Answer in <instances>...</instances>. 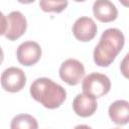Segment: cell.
<instances>
[{
  "label": "cell",
  "instance_id": "obj_9",
  "mask_svg": "<svg viewBox=\"0 0 129 129\" xmlns=\"http://www.w3.org/2000/svg\"><path fill=\"white\" fill-rule=\"evenodd\" d=\"M98 104L94 97L86 94H78L73 101V109L80 117H90L95 114Z\"/></svg>",
  "mask_w": 129,
  "mask_h": 129
},
{
  "label": "cell",
  "instance_id": "obj_12",
  "mask_svg": "<svg viewBox=\"0 0 129 129\" xmlns=\"http://www.w3.org/2000/svg\"><path fill=\"white\" fill-rule=\"evenodd\" d=\"M10 129H38V123L29 114H19L11 120Z\"/></svg>",
  "mask_w": 129,
  "mask_h": 129
},
{
  "label": "cell",
  "instance_id": "obj_11",
  "mask_svg": "<svg viewBox=\"0 0 129 129\" xmlns=\"http://www.w3.org/2000/svg\"><path fill=\"white\" fill-rule=\"evenodd\" d=\"M110 119L117 125H126L129 119V103L126 100H117L108 110Z\"/></svg>",
  "mask_w": 129,
  "mask_h": 129
},
{
  "label": "cell",
  "instance_id": "obj_5",
  "mask_svg": "<svg viewBox=\"0 0 129 129\" xmlns=\"http://www.w3.org/2000/svg\"><path fill=\"white\" fill-rule=\"evenodd\" d=\"M1 86L2 88L10 93H16L21 91L26 84L25 73L16 67L6 69L1 75Z\"/></svg>",
  "mask_w": 129,
  "mask_h": 129
},
{
  "label": "cell",
  "instance_id": "obj_4",
  "mask_svg": "<svg viewBox=\"0 0 129 129\" xmlns=\"http://www.w3.org/2000/svg\"><path fill=\"white\" fill-rule=\"evenodd\" d=\"M58 73L64 83L70 86H77L85 76V68L80 60L69 58L61 63Z\"/></svg>",
  "mask_w": 129,
  "mask_h": 129
},
{
  "label": "cell",
  "instance_id": "obj_2",
  "mask_svg": "<svg viewBox=\"0 0 129 129\" xmlns=\"http://www.w3.org/2000/svg\"><path fill=\"white\" fill-rule=\"evenodd\" d=\"M31 97L47 109L58 108L67 98L66 90L48 78H38L30 86Z\"/></svg>",
  "mask_w": 129,
  "mask_h": 129
},
{
  "label": "cell",
  "instance_id": "obj_14",
  "mask_svg": "<svg viewBox=\"0 0 129 129\" xmlns=\"http://www.w3.org/2000/svg\"><path fill=\"white\" fill-rule=\"evenodd\" d=\"M7 30V17L0 12V35H3L6 33Z\"/></svg>",
  "mask_w": 129,
  "mask_h": 129
},
{
  "label": "cell",
  "instance_id": "obj_3",
  "mask_svg": "<svg viewBox=\"0 0 129 129\" xmlns=\"http://www.w3.org/2000/svg\"><path fill=\"white\" fill-rule=\"evenodd\" d=\"M83 94L96 98H101L107 95L111 89L110 79L100 73H92L85 77L82 84Z\"/></svg>",
  "mask_w": 129,
  "mask_h": 129
},
{
  "label": "cell",
  "instance_id": "obj_6",
  "mask_svg": "<svg viewBox=\"0 0 129 129\" xmlns=\"http://www.w3.org/2000/svg\"><path fill=\"white\" fill-rule=\"evenodd\" d=\"M19 63L25 67L35 64L41 57V47L35 41H25L19 44L16 50Z\"/></svg>",
  "mask_w": 129,
  "mask_h": 129
},
{
  "label": "cell",
  "instance_id": "obj_17",
  "mask_svg": "<svg viewBox=\"0 0 129 129\" xmlns=\"http://www.w3.org/2000/svg\"><path fill=\"white\" fill-rule=\"evenodd\" d=\"M113 129H120V128H113Z\"/></svg>",
  "mask_w": 129,
  "mask_h": 129
},
{
  "label": "cell",
  "instance_id": "obj_8",
  "mask_svg": "<svg viewBox=\"0 0 129 129\" xmlns=\"http://www.w3.org/2000/svg\"><path fill=\"white\" fill-rule=\"evenodd\" d=\"M97 24L95 21L87 16H82L76 20L73 25V34L74 36L83 42L92 40L97 34Z\"/></svg>",
  "mask_w": 129,
  "mask_h": 129
},
{
  "label": "cell",
  "instance_id": "obj_10",
  "mask_svg": "<svg viewBox=\"0 0 129 129\" xmlns=\"http://www.w3.org/2000/svg\"><path fill=\"white\" fill-rule=\"evenodd\" d=\"M93 13L100 22L107 23L114 21L118 16L116 6L108 0H98L93 4Z\"/></svg>",
  "mask_w": 129,
  "mask_h": 129
},
{
  "label": "cell",
  "instance_id": "obj_7",
  "mask_svg": "<svg viewBox=\"0 0 129 129\" xmlns=\"http://www.w3.org/2000/svg\"><path fill=\"white\" fill-rule=\"evenodd\" d=\"M27 28L25 16L20 11H12L7 16V30L5 37L8 40L14 41L21 37Z\"/></svg>",
  "mask_w": 129,
  "mask_h": 129
},
{
  "label": "cell",
  "instance_id": "obj_1",
  "mask_svg": "<svg viewBox=\"0 0 129 129\" xmlns=\"http://www.w3.org/2000/svg\"><path fill=\"white\" fill-rule=\"evenodd\" d=\"M125 37L118 28L106 29L94 49V61L99 67H109L122 50Z\"/></svg>",
  "mask_w": 129,
  "mask_h": 129
},
{
  "label": "cell",
  "instance_id": "obj_15",
  "mask_svg": "<svg viewBox=\"0 0 129 129\" xmlns=\"http://www.w3.org/2000/svg\"><path fill=\"white\" fill-rule=\"evenodd\" d=\"M74 129H92V128L90 126H88V125H78Z\"/></svg>",
  "mask_w": 129,
  "mask_h": 129
},
{
  "label": "cell",
  "instance_id": "obj_16",
  "mask_svg": "<svg viewBox=\"0 0 129 129\" xmlns=\"http://www.w3.org/2000/svg\"><path fill=\"white\" fill-rule=\"evenodd\" d=\"M3 59H4V53H3V50H2V48L0 47V64L2 63Z\"/></svg>",
  "mask_w": 129,
  "mask_h": 129
},
{
  "label": "cell",
  "instance_id": "obj_13",
  "mask_svg": "<svg viewBox=\"0 0 129 129\" xmlns=\"http://www.w3.org/2000/svg\"><path fill=\"white\" fill-rule=\"evenodd\" d=\"M68 4H69V2L67 0H64V1H47V0L39 1V7L44 12L59 13L67 8Z\"/></svg>",
  "mask_w": 129,
  "mask_h": 129
}]
</instances>
